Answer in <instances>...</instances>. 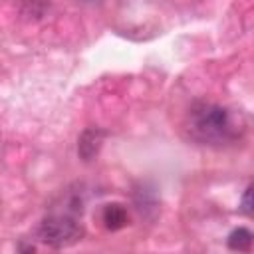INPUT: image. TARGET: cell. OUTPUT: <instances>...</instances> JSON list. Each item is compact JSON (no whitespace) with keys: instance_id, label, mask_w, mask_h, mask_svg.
I'll return each mask as SVG.
<instances>
[{"instance_id":"obj_1","label":"cell","mask_w":254,"mask_h":254,"mask_svg":"<svg viewBox=\"0 0 254 254\" xmlns=\"http://www.w3.org/2000/svg\"><path fill=\"white\" fill-rule=\"evenodd\" d=\"M189 131L204 145H220L240 135L242 123L236 125L232 113L222 105L196 103L189 113Z\"/></svg>"},{"instance_id":"obj_2","label":"cell","mask_w":254,"mask_h":254,"mask_svg":"<svg viewBox=\"0 0 254 254\" xmlns=\"http://www.w3.org/2000/svg\"><path fill=\"white\" fill-rule=\"evenodd\" d=\"M83 236L81 224L69 216V214H52L46 216L38 226V238L40 242L54 246V248H65L75 242H79Z\"/></svg>"},{"instance_id":"obj_3","label":"cell","mask_w":254,"mask_h":254,"mask_svg":"<svg viewBox=\"0 0 254 254\" xmlns=\"http://www.w3.org/2000/svg\"><path fill=\"white\" fill-rule=\"evenodd\" d=\"M103 139H105V131L103 129H99V127H87L79 135V139H77V153H79V157L85 163L93 161L97 157L101 145H103Z\"/></svg>"},{"instance_id":"obj_4","label":"cell","mask_w":254,"mask_h":254,"mask_svg":"<svg viewBox=\"0 0 254 254\" xmlns=\"http://www.w3.org/2000/svg\"><path fill=\"white\" fill-rule=\"evenodd\" d=\"M101 220H103V226L107 230H119L123 226H127L129 222V214H127V208L119 202H111V204H105L103 210H101Z\"/></svg>"},{"instance_id":"obj_5","label":"cell","mask_w":254,"mask_h":254,"mask_svg":"<svg viewBox=\"0 0 254 254\" xmlns=\"http://www.w3.org/2000/svg\"><path fill=\"white\" fill-rule=\"evenodd\" d=\"M252 240H254V236L248 228H236L228 236V248L236 250V252H250Z\"/></svg>"},{"instance_id":"obj_6","label":"cell","mask_w":254,"mask_h":254,"mask_svg":"<svg viewBox=\"0 0 254 254\" xmlns=\"http://www.w3.org/2000/svg\"><path fill=\"white\" fill-rule=\"evenodd\" d=\"M240 210L246 216H252V187H246V190L242 194V200H240Z\"/></svg>"},{"instance_id":"obj_7","label":"cell","mask_w":254,"mask_h":254,"mask_svg":"<svg viewBox=\"0 0 254 254\" xmlns=\"http://www.w3.org/2000/svg\"><path fill=\"white\" fill-rule=\"evenodd\" d=\"M83 2H95V0H83Z\"/></svg>"}]
</instances>
